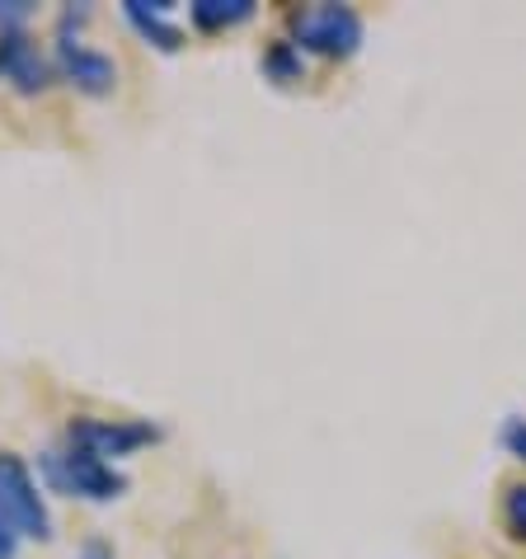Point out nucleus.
<instances>
[{"label": "nucleus", "mask_w": 526, "mask_h": 559, "mask_svg": "<svg viewBox=\"0 0 526 559\" xmlns=\"http://www.w3.org/2000/svg\"><path fill=\"white\" fill-rule=\"evenodd\" d=\"M0 75L20 90V95H38L48 85L52 67L38 57V48L24 34H0Z\"/></svg>", "instance_id": "nucleus-6"}, {"label": "nucleus", "mask_w": 526, "mask_h": 559, "mask_svg": "<svg viewBox=\"0 0 526 559\" xmlns=\"http://www.w3.org/2000/svg\"><path fill=\"white\" fill-rule=\"evenodd\" d=\"M297 48H311L324 57H352L362 43V20L348 5H311L291 20Z\"/></svg>", "instance_id": "nucleus-2"}, {"label": "nucleus", "mask_w": 526, "mask_h": 559, "mask_svg": "<svg viewBox=\"0 0 526 559\" xmlns=\"http://www.w3.org/2000/svg\"><path fill=\"white\" fill-rule=\"evenodd\" d=\"M263 67H268L277 81H301V57H297V48H287V43H283V48H273Z\"/></svg>", "instance_id": "nucleus-10"}, {"label": "nucleus", "mask_w": 526, "mask_h": 559, "mask_svg": "<svg viewBox=\"0 0 526 559\" xmlns=\"http://www.w3.org/2000/svg\"><path fill=\"white\" fill-rule=\"evenodd\" d=\"M156 442V428L151 424H128V418H118V424H108V418H75L71 424V447L75 452H89V456H132L142 452V447Z\"/></svg>", "instance_id": "nucleus-4"}, {"label": "nucleus", "mask_w": 526, "mask_h": 559, "mask_svg": "<svg viewBox=\"0 0 526 559\" xmlns=\"http://www.w3.org/2000/svg\"><path fill=\"white\" fill-rule=\"evenodd\" d=\"M0 526L10 536H34L48 540L52 536V518L43 508V493L28 475V465L14 452H0Z\"/></svg>", "instance_id": "nucleus-1"}, {"label": "nucleus", "mask_w": 526, "mask_h": 559, "mask_svg": "<svg viewBox=\"0 0 526 559\" xmlns=\"http://www.w3.org/2000/svg\"><path fill=\"white\" fill-rule=\"evenodd\" d=\"M503 522H507V532H513L517 540H526V485L507 489V499H503Z\"/></svg>", "instance_id": "nucleus-9"}, {"label": "nucleus", "mask_w": 526, "mask_h": 559, "mask_svg": "<svg viewBox=\"0 0 526 559\" xmlns=\"http://www.w3.org/2000/svg\"><path fill=\"white\" fill-rule=\"evenodd\" d=\"M57 71L67 75V81L75 90H85V95H113V85H118V61L99 52V48H85V43H71V38H61L57 43Z\"/></svg>", "instance_id": "nucleus-5"}, {"label": "nucleus", "mask_w": 526, "mask_h": 559, "mask_svg": "<svg viewBox=\"0 0 526 559\" xmlns=\"http://www.w3.org/2000/svg\"><path fill=\"white\" fill-rule=\"evenodd\" d=\"M503 447L517 461H526V424H522V418H507V424H503Z\"/></svg>", "instance_id": "nucleus-11"}, {"label": "nucleus", "mask_w": 526, "mask_h": 559, "mask_svg": "<svg viewBox=\"0 0 526 559\" xmlns=\"http://www.w3.org/2000/svg\"><path fill=\"white\" fill-rule=\"evenodd\" d=\"M0 559H14V536L0 526Z\"/></svg>", "instance_id": "nucleus-13"}, {"label": "nucleus", "mask_w": 526, "mask_h": 559, "mask_svg": "<svg viewBox=\"0 0 526 559\" xmlns=\"http://www.w3.org/2000/svg\"><path fill=\"white\" fill-rule=\"evenodd\" d=\"M75 559H113V550H108L104 540H89V546H85L81 555H75Z\"/></svg>", "instance_id": "nucleus-12"}, {"label": "nucleus", "mask_w": 526, "mask_h": 559, "mask_svg": "<svg viewBox=\"0 0 526 559\" xmlns=\"http://www.w3.org/2000/svg\"><path fill=\"white\" fill-rule=\"evenodd\" d=\"M122 10H128V20H132L136 34L151 38L156 48H165V52L179 48L183 34H179V24H169V5H160V0H151V5H146V0H128Z\"/></svg>", "instance_id": "nucleus-7"}, {"label": "nucleus", "mask_w": 526, "mask_h": 559, "mask_svg": "<svg viewBox=\"0 0 526 559\" xmlns=\"http://www.w3.org/2000/svg\"><path fill=\"white\" fill-rule=\"evenodd\" d=\"M189 14L203 34H222V28H236L244 20H254V0H193Z\"/></svg>", "instance_id": "nucleus-8"}, {"label": "nucleus", "mask_w": 526, "mask_h": 559, "mask_svg": "<svg viewBox=\"0 0 526 559\" xmlns=\"http://www.w3.org/2000/svg\"><path fill=\"white\" fill-rule=\"evenodd\" d=\"M48 475H52V485L57 489H67V493H81V499H118L122 489H128V479H122L113 465L99 461V456H89V452H52L48 456Z\"/></svg>", "instance_id": "nucleus-3"}]
</instances>
